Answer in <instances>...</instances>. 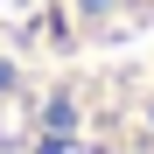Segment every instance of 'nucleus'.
<instances>
[{
  "label": "nucleus",
  "instance_id": "f257e3e1",
  "mask_svg": "<svg viewBox=\"0 0 154 154\" xmlns=\"http://www.w3.org/2000/svg\"><path fill=\"white\" fill-rule=\"evenodd\" d=\"M98 63L133 70V112L154 126V0H0V105L28 112L42 70H77L42 133V154H70L77 91Z\"/></svg>",
  "mask_w": 154,
  "mask_h": 154
}]
</instances>
